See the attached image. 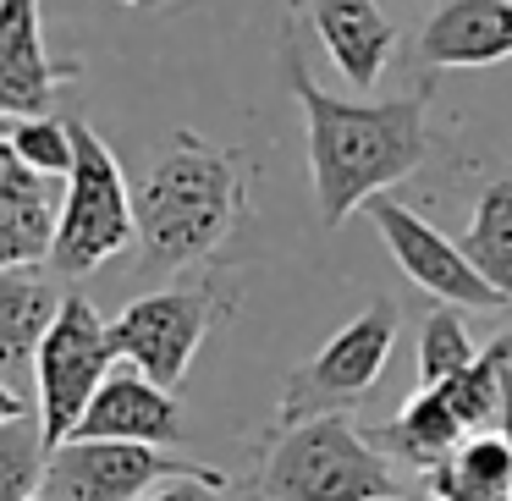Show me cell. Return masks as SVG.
I'll return each mask as SVG.
<instances>
[{
	"mask_svg": "<svg viewBox=\"0 0 512 501\" xmlns=\"http://www.w3.org/2000/svg\"><path fill=\"white\" fill-rule=\"evenodd\" d=\"M281 67H287V83L303 105V122H309V177H314L320 226H342L347 215L369 210L402 177H413L424 166V155H430V127H424L430 89L369 105L325 94L309 78L298 45H287Z\"/></svg>",
	"mask_w": 512,
	"mask_h": 501,
	"instance_id": "6da1fadb",
	"label": "cell"
},
{
	"mask_svg": "<svg viewBox=\"0 0 512 501\" xmlns=\"http://www.w3.org/2000/svg\"><path fill=\"white\" fill-rule=\"evenodd\" d=\"M133 210H138V254H144V270L199 265L248 215L243 155L182 127L166 144V155L149 166L144 188L133 193Z\"/></svg>",
	"mask_w": 512,
	"mask_h": 501,
	"instance_id": "7a4b0ae2",
	"label": "cell"
},
{
	"mask_svg": "<svg viewBox=\"0 0 512 501\" xmlns=\"http://www.w3.org/2000/svg\"><path fill=\"white\" fill-rule=\"evenodd\" d=\"M402 496L397 463L353 424V413H320L276 424L254 474V501H391Z\"/></svg>",
	"mask_w": 512,
	"mask_h": 501,
	"instance_id": "3957f363",
	"label": "cell"
},
{
	"mask_svg": "<svg viewBox=\"0 0 512 501\" xmlns=\"http://www.w3.org/2000/svg\"><path fill=\"white\" fill-rule=\"evenodd\" d=\"M133 243H138V210H133V188L122 177V160L111 155V144L89 122L72 116V171L61 182L50 270L89 276V270L111 265L116 254H127Z\"/></svg>",
	"mask_w": 512,
	"mask_h": 501,
	"instance_id": "277c9868",
	"label": "cell"
},
{
	"mask_svg": "<svg viewBox=\"0 0 512 501\" xmlns=\"http://www.w3.org/2000/svg\"><path fill=\"white\" fill-rule=\"evenodd\" d=\"M111 369H116L111 320L83 292H67L45 331V347L34 358V419L50 452L72 441V430L83 424V413L111 380Z\"/></svg>",
	"mask_w": 512,
	"mask_h": 501,
	"instance_id": "5b68a950",
	"label": "cell"
},
{
	"mask_svg": "<svg viewBox=\"0 0 512 501\" xmlns=\"http://www.w3.org/2000/svg\"><path fill=\"white\" fill-rule=\"evenodd\" d=\"M232 314V292L221 281H188V287H166L149 298L127 303L111 320V347L116 364L138 369L144 380L177 391L188 380L193 358H199L204 336Z\"/></svg>",
	"mask_w": 512,
	"mask_h": 501,
	"instance_id": "8992f818",
	"label": "cell"
},
{
	"mask_svg": "<svg viewBox=\"0 0 512 501\" xmlns=\"http://www.w3.org/2000/svg\"><path fill=\"white\" fill-rule=\"evenodd\" d=\"M397 331H402V314L391 298H375L364 314H353V320L287 380L276 424H303V419H320V413H353L358 397H369L375 380L386 375Z\"/></svg>",
	"mask_w": 512,
	"mask_h": 501,
	"instance_id": "52a82bcc",
	"label": "cell"
},
{
	"mask_svg": "<svg viewBox=\"0 0 512 501\" xmlns=\"http://www.w3.org/2000/svg\"><path fill=\"white\" fill-rule=\"evenodd\" d=\"M221 468L171 457L166 446L138 441H67L45 457L39 496L50 501H144L171 479H215Z\"/></svg>",
	"mask_w": 512,
	"mask_h": 501,
	"instance_id": "ba28073f",
	"label": "cell"
},
{
	"mask_svg": "<svg viewBox=\"0 0 512 501\" xmlns=\"http://www.w3.org/2000/svg\"><path fill=\"white\" fill-rule=\"evenodd\" d=\"M369 221L386 237L397 270L413 287L430 292L435 303H446V309H479V314L512 309V303L474 270V259L463 254V243H452V237H446L441 226H430L419 210H408V204H397V199H375L369 204Z\"/></svg>",
	"mask_w": 512,
	"mask_h": 501,
	"instance_id": "9c48e42d",
	"label": "cell"
},
{
	"mask_svg": "<svg viewBox=\"0 0 512 501\" xmlns=\"http://www.w3.org/2000/svg\"><path fill=\"white\" fill-rule=\"evenodd\" d=\"M78 83V61L45 50L39 0H0V122L50 116L61 89Z\"/></svg>",
	"mask_w": 512,
	"mask_h": 501,
	"instance_id": "30bf717a",
	"label": "cell"
},
{
	"mask_svg": "<svg viewBox=\"0 0 512 501\" xmlns=\"http://www.w3.org/2000/svg\"><path fill=\"white\" fill-rule=\"evenodd\" d=\"M72 441H138V446H177L182 441V408L166 386L144 380L138 369L116 364L100 397L89 402Z\"/></svg>",
	"mask_w": 512,
	"mask_h": 501,
	"instance_id": "8fae6325",
	"label": "cell"
},
{
	"mask_svg": "<svg viewBox=\"0 0 512 501\" xmlns=\"http://www.w3.org/2000/svg\"><path fill=\"white\" fill-rule=\"evenodd\" d=\"M512 56V0H441L419 34V67L468 72Z\"/></svg>",
	"mask_w": 512,
	"mask_h": 501,
	"instance_id": "7c38bea8",
	"label": "cell"
},
{
	"mask_svg": "<svg viewBox=\"0 0 512 501\" xmlns=\"http://www.w3.org/2000/svg\"><path fill=\"white\" fill-rule=\"evenodd\" d=\"M303 6L320 34L325 56L342 67V78L353 83L358 94H369L386 72L391 50H397V23L380 12L375 0H292Z\"/></svg>",
	"mask_w": 512,
	"mask_h": 501,
	"instance_id": "4fadbf2b",
	"label": "cell"
},
{
	"mask_svg": "<svg viewBox=\"0 0 512 501\" xmlns=\"http://www.w3.org/2000/svg\"><path fill=\"white\" fill-rule=\"evenodd\" d=\"M61 309V292L39 270H0V380L28 386L45 331Z\"/></svg>",
	"mask_w": 512,
	"mask_h": 501,
	"instance_id": "5bb4252c",
	"label": "cell"
},
{
	"mask_svg": "<svg viewBox=\"0 0 512 501\" xmlns=\"http://www.w3.org/2000/svg\"><path fill=\"white\" fill-rule=\"evenodd\" d=\"M463 441H468V430L457 424V413L446 408L441 391H413V397L397 408V419H391L386 430H375L380 452L402 457V463L419 468V474H435Z\"/></svg>",
	"mask_w": 512,
	"mask_h": 501,
	"instance_id": "9a60e30c",
	"label": "cell"
},
{
	"mask_svg": "<svg viewBox=\"0 0 512 501\" xmlns=\"http://www.w3.org/2000/svg\"><path fill=\"white\" fill-rule=\"evenodd\" d=\"M430 479L435 501H512V441L501 430L468 435Z\"/></svg>",
	"mask_w": 512,
	"mask_h": 501,
	"instance_id": "2e32d148",
	"label": "cell"
},
{
	"mask_svg": "<svg viewBox=\"0 0 512 501\" xmlns=\"http://www.w3.org/2000/svg\"><path fill=\"white\" fill-rule=\"evenodd\" d=\"M463 254L512 303V177H496L479 193L474 221H468V237H463Z\"/></svg>",
	"mask_w": 512,
	"mask_h": 501,
	"instance_id": "e0dca14e",
	"label": "cell"
},
{
	"mask_svg": "<svg viewBox=\"0 0 512 501\" xmlns=\"http://www.w3.org/2000/svg\"><path fill=\"white\" fill-rule=\"evenodd\" d=\"M507 369H512V331H501L490 347H479V358L463 369V375L452 380V386L441 391L446 408L457 413V424H463L468 435H485L496 430L501 419V386H507Z\"/></svg>",
	"mask_w": 512,
	"mask_h": 501,
	"instance_id": "ac0fdd59",
	"label": "cell"
},
{
	"mask_svg": "<svg viewBox=\"0 0 512 501\" xmlns=\"http://www.w3.org/2000/svg\"><path fill=\"white\" fill-rule=\"evenodd\" d=\"M474 358H479V347L468 342L457 309L435 303V309L424 314V331H419V391H446Z\"/></svg>",
	"mask_w": 512,
	"mask_h": 501,
	"instance_id": "d6986e66",
	"label": "cell"
},
{
	"mask_svg": "<svg viewBox=\"0 0 512 501\" xmlns=\"http://www.w3.org/2000/svg\"><path fill=\"white\" fill-rule=\"evenodd\" d=\"M6 144H12V155L23 160L34 177L67 182V171H72V122H67V116L50 111V116H28V122H12Z\"/></svg>",
	"mask_w": 512,
	"mask_h": 501,
	"instance_id": "ffe728a7",
	"label": "cell"
},
{
	"mask_svg": "<svg viewBox=\"0 0 512 501\" xmlns=\"http://www.w3.org/2000/svg\"><path fill=\"white\" fill-rule=\"evenodd\" d=\"M45 435H39V419H17L0 424V501H34L39 479H45Z\"/></svg>",
	"mask_w": 512,
	"mask_h": 501,
	"instance_id": "44dd1931",
	"label": "cell"
},
{
	"mask_svg": "<svg viewBox=\"0 0 512 501\" xmlns=\"http://www.w3.org/2000/svg\"><path fill=\"white\" fill-rule=\"evenodd\" d=\"M226 485H232L226 474H215V479H171V485L149 490L144 501H226Z\"/></svg>",
	"mask_w": 512,
	"mask_h": 501,
	"instance_id": "7402d4cb",
	"label": "cell"
},
{
	"mask_svg": "<svg viewBox=\"0 0 512 501\" xmlns=\"http://www.w3.org/2000/svg\"><path fill=\"white\" fill-rule=\"evenodd\" d=\"M17 419H28V402L17 397L6 380H0V424H17Z\"/></svg>",
	"mask_w": 512,
	"mask_h": 501,
	"instance_id": "603a6c76",
	"label": "cell"
},
{
	"mask_svg": "<svg viewBox=\"0 0 512 501\" xmlns=\"http://www.w3.org/2000/svg\"><path fill=\"white\" fill-rule=\"evenodd\" d=\"M496 430L512 441V369H507V386H501V419H496Z\"/></svg>",
	"mask_w": 512,
	"mask_h": 501,
	"instance_id": "cb8c5ba5",
	"label": "cell"
},
{
	"mask_svg": "<svg viewBox=\"0 0 512 501\" xmlns=\"http://www.w3.org/2000/svg\"><path fill=\"white\" fill-rule=\"evenodd\" d=\"M391 501H435L430 490H408V496H391Z\"/></svg>",
	"mask_w": 512,
	"mask_h": 501,
	"instance_id": "d4e9b609",
	"label": "cell"
},
{
	"mask_svg": "<svg viewBox=\"0 0 512 501\" xmlns=\"http://www.w3.org/2000/svg\"><path fill=\"white\" fill-rule=\"evenodd\" d=\"M116 6H138V12H149V6H160V0H116Z\"/></svg>",
	"mask_w": 512,
	"mask_h": 501,
	"instance_id": "484cf974",
	"label": "cell"
},
{
	"mask_svg": "<svg viewBox=\"0 0 512 501\" xmlns=\"http://www.w3.org/2000/svg\"><path fill=\"white\" fill-rule=\"evenodd\" d=\"M34 501H50V496H34Z\"/></svg>",
	"mask_w": 512,
	"mask_h": 501,
	"instance_id": "4316f807",
	"label": "cell"
}]
</instances>
